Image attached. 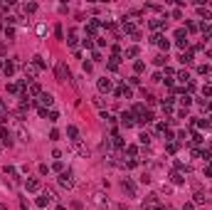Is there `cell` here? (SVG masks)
I'll list each match as a JSON object with an SVG mask.
<instances>
[{"label":"cell","mask_w":212,"mask_h":210,"mask_svg":"<svg viewBox=\"0 0 212 210\" xmlns=\"http://www.w3.org/2000/svg\"><path fill=\"white\" fill-rule=\"evenodd\" d=\"M74 148H76V153H79V156H89V148H86V146H82V143H76Z\"/></svg>","instance_id":"15"},{"label":"cell","mask_w":212,"mask_h":210,"mask_svg":"<svg viewBox=\"0 0 212 210\" xmlns=\"http://www.w3.org/2000/svg\"><path fill=\"white\" fill-rule=\"evenodd\" d=\"M150 121H153V114H150V111H146L143 116L138 119V124H141V126H146V124H150Z\"/></svg>","instance_id":"11"},{"label":"cell","mask_w":212,"mask_h":210,"mask_svg":"<svg viewBox=\"0 0 212 210\" xmlns=\"http://www.w3.org/2000/svg\"><path fill=\"white\" fill-rule=\"evenodd\" d=\"M173 183H178V185L185 183V176H183V173H173Z\"/></svg>","instance_id":"19"},{"label":"cell","mask_w":212,"mask_h":210,"mask_svg":"<svg viewBox=\"0 0 212 210\" xmlns=\"http://www.w3.org/2000/svg\"><path fill=\"white\" fill-rule=\"evenodd\" d=\"M133 124H136V121H133V114H128V111H123V114H121V126H126V129H131Z\"/></svg>","instance_id":"3"},{"label":"cell","mask_w":212,"mask_h":210,"mask_svg":"<svg viewBox=\"0 0 212 210\" xmlns=\"http://www.w3.org/2000/svg\"><path fill=\"white\" fill-rule=\"evenodd\" d=\"M207 72H210L207 64H200V67H197V74H207Z\"/></svg>","instance_id":"30"},{"label":"cell","mask_w":212,"mask_h":210,"mask_svg":"<svg viewBox=\"0 0 212 210\" xmlns=\"http://www.w3.org/2000/svg\"><path fill=\"white\" fill-rule=\"evenodd\" d=\"M202 94H205V97H210V94H212V87H210V84H205V87H202Z\"/></svg>","instance_id":"33"},{"label":"cell","mask_w":212,"mask_h":210,"mask_svg":"<svg viewBox=\"0 0 212 210\" xmlns=\"http://www.w3.org/2000/svg\"><path fill=\"white\" fill-rule=\"evenodd\" d=\"M15 67H17V62H8V64H5V69H3L5 77H12V74H15Z\"/></svg>","instance_id":"10"},{"label":"cell","mask_w":212,"mask_h":210,"mask_svg":"<svg viewBox=\"0 0 212 210\" xmlns=\"http://www.w3.org/2000/svg\"><path fill=\"white\" fill-rule=\"evenodd\" d=\"M99 89H101V91H111V79L101 77V79H99Z\"/></svg>","instance_id":"9"},{"label":"cell","mask_w":212,"mask_h":210,"mask_svg":"<svg viewBox=\"0 0 212 210\" xmlns=\"http://www.w3.org/2000/svg\"><path fill=\"white\" fill-rule=\"evenodd\" d=\"M25 188H27V190H32V193H35V190H40V181H37V178H30V181L25 183Z\"/></svg>","instance_id":"7"},{"label":"cell","mask_w":212,"mask_h":210,"mask_svg":"<svg viewBox=\"0 0 212 210\" xmlns=\"http://www.w3.org/2000/svg\"><path fill=\"white\" fill-rule=\"evenodd\" d=\"M109 69H111V72H116V69H119V57H113V60L109 62Z\"/></svg>","instance_id":"22"},{"label":"cell","mask_w":212,"mask_h":210,"mask_svg":"<svg viewBox=\"0 0 212 210\" xmlns=\"http://www.w3.org/2000/svg\"><path fill=\"white\" fill-rule=\"evenodd\" d=\"M156 210H168V208H163V205H158V208H156Z\"/></svg>","instance_id":"37"},{"label":"cell","mask_w":212,"mask_h":210,"mask_svg":"<svg viewBox=\"0 0 212 210\" xmlns=\"http://www.w3.org/2000/svg\"><path fill=\"white\" fill-rule=\"evenodd\" d=\"M0 139H3V143H5V146H12V139H10V131H8L5 126H0Z\"/></svg>","instance_id":"4"},{"label":"cell","mask_w":212,"mask_h":210,"mask_svg":"<svg viewBox=\"0 0 212 210\" xmlns=\"http://www.w3.org/2000/svg\"><path fill=\"white\" fill-rule=\"evenodd\" d=\"M52 102H54V99H52V94H47V91L40 94V104H42V106H52Z\"/></svg>","instance_id":"6"},{"label":"cell","mask_w":212,"mask_h":210,"mask_svg":"<svg viewBox=\"0 0 212 210\" xmlns=\"http://www.w3.org/2000/svg\"><path fill=\"white\" fill-rule=\"evenodd\" d=\"M123 188L128 190V193L133 195V190H136V185H133V181H123Z\"/></svg>","instance_id":"20"},{"label":"cell","mask_w":212,"mask_h":210,"mask_svg":"<svg viewBox=\"0 0 212 210\" xmlns=\"http://www.w3.org/2000/svg\"><path fill=\"white\" fill-rule=\"evenodd\" d=\"M35 10H37L35 3H27V5H25V12H35Z\"/></svg>","instance_id":"29"},{"label":"cell","mask_w":212,"mask_h":210,"mask_svg":"<svg viewBox=\"0 0 212 210\" xmlns=\"http://www.w3.org/2000/svg\"><path fill=\"white\" fill-rule=\"evenodd\" d=\"M163 25H165V20H160V17H158V20H150V27L153 30H160Z\"/></svg>","instance_id":"16"},{"label":"cell","mask_w":212,"mask_h":210,"mask_svg":"<svg viewBox=\"0 0 212 210\" xmlns=\"http://www.w3.org/2000/svg\"><path fill=\"white\" fill-rule=\"evenodd\" d=\"M59 185L62 188H74V173H69V170L59 173Z\"/></svg>","instance_id":"1"},{"label":"cell","mask_w":212,"mask_h":210,"mask_svg":"<svg viewBox=\"0 0 212 210\" xmlns=\"http://www.w3.org/2000/svg\"><path fill=\"white\" fill-rule=\"evenodd\" d=\"M136 54H138V47H128L126 50V57H136Z\"/></svg>","instance_id":"26"},{"label":"cell","mask_w":212,"mask_h":210,"mask_svg":"<svg viewBox=\"0 0 212 210\" xmlns=\"http://www.w3.org/2000/svg\"><path fill=\"white\" fill-rule=\"evenodd\" d=\"M180 62H183V64H190V62H192V54H180Z\"/></svg>","instance_id":"25"},{"label":"cell","mask_w":212,"mask_h":210,"mask_svg":"<svg viewBox=\"0 0 212 210\" xmlns=\"http://www.w3.org/2000/svg\"><path fill=\"white\" fill-rule=\"evenodd\" d=\"M138 139H141V143H146V146H148V143H150V133H141Z\"/></svg>","instance_id":"27"},{"label":"cell","mask_w":212,"mask_h":210,"mask_svg":"<svg viewBox=\"0 0 212 210\" xmlns=\"http://www.w3.org/2000/svg\"><path fill=\"white\" fill-rule=\"evenodd\" d=\"M57 79H59V82L72 79V74H69V69H67V64H64V62H59V64H57Z\"/></svg>","instance_id":"2"},{"label":"cell","mask_w":212,"mask_h":210,"mask_svg":"<svg viewBox=\"0 0 212 210\" xmlns=\"http://www.w3.org/2000/svg\"><path fill=\"white\" fill-rule=\"evenodd\" d=\"M197 15L205 20V25H207V20H210V10H205V8H197Z\"/></svg>","instance_id":"14"},{"label":"cell","mask_w":212,"mask_h":210,"mask_svg":"<svg viewBox=\"0 0 212 210\" xmlns=\"http://www.w3.org/2000/svg\"><path fill=\"white\" fill-rule=\"evenodd\" d=\"M205 176H207V178H212V161H210V166L205 168Z\"/></svg>","instance_id":"34"},{"label":"cell","mask_w":212,"mask_h":210,"mask_svg":"<svg viewBox=\"0 0 212 210\" xmlns=\"http://www.w3.org/2000/svg\"><path fill=\"white\" fill-rule=\"evenodd\" d=\"M3 52H5V45H3V42H0V54H3Z\"/></svg>","instance_id":"36"},{"label":"cell","mask_w":212,"mask_h":210,"mask_svg":"<svg viewBox=\"0 0 212 210\" xmlns=\"http://www.w3.org/2000/svg\"><path fill=\"white\" fill-rule=\"evenodd\" d=\"M94 205H99V208H106V195L104 193H94Z\"/></svg>","instance_id":"5"},{"label":"cell","mask_w":212,"mask_h":210,"mask_svg":"<svg viewBox=\"0 0 212 210\" xmlns=\"http://www.w3.org/2000/svg\"><path fill=\"white\" fill-rule=\"evenodd\" d=\"M30 94H32V97H40V94H42V89H40V84H30Z\"/></svg>","instance_id":"13"},{"label":"cell","mask_w":212,"mask_h":210,"mask_svg":"<svg viewBox=\"0 0 212 210\" xmlns=\"http://www.w3.org/2000/svg\"><path fill=\"white\" fill-rule=\"evenodd\" d=\"M67 136L72 141H76V139H79V129H76V126H67Z\"/></svg>","instance_id":"8"},{"label":"cell","mask_w":212,"mask_h":210,"mask_svg":"<svg viewBox=\"0 0 212 210\" xmlns=\"http://www.w3.org/2000/svg\"><path fill=\"white\" fill-rule=\"evenodd\" d=\"M0 69H5V64H3V62H0Z\"/></svg>","instance_id":"38"},{"label":"cell","mask_w":212,"mask_h":210,"mask_svg":"<svg viewBox=\"0 0 212 210\" xmlns=\"http://www.w3.org/2000/svg\"><path fill=\"white\" fill-rule=\"evenodd\" d=\"M0 210H5V205H3V203H0Z\"/></svg>","instance_id":"39"},{"label":"cell","mask_w":212,"mask_h":210,"mask_svg":"<svg viewBox=\"0 0 212 210\" xmlns=\"http://www.w3.org/2000/svg\"><path fill=\"white\" fill-rule=\"evenodd\" d=\"M67 42H69L72 47L76 45V30H69V40H67Z\"/></svg>","instance_id":"21"},{"label":"cell","mask_w":212,"mask_h":210,"mask_svg":"<svg viewBox=\"0 0 212 210\" xmlns=\"http://www.w3.org/2000/svg\"><path fill=\"white\" fill-rule=\"evenodd\" d=\"M47 119H49V121H52V124H54V121H57V119H59V114H57V111H54V109H52V111H47Z\"/></svg>","instance_id":"23"},{"label":"cell","mask_w":212,"mask_h":210,"mask_svg":"<svg viewBox=\"0 0 212 210\" xmlns=\"http://www.w3.org/2000/svg\"><path fill=\"white\" fill-rule=\"evenodd\" d=\"M202 32H205L207 37H212V25H202Z\"/></svg>","instance_id":"31"},{"label":"cell","mask_w":212,"mask_h":210,"mask_svg":"<svg viewBox=\"0 0 212 210\" xmlns=\"http://www.w3.org/2000/svg\"><path fill=\"white\" fill-rule=\"evenodd\" d=\"M178 79H180L183 84H190V74H187V72H180V74H178Z\"/></svg>","instance_id":"17"},{"label":"cell","mask_w":212,"mask_h":210,"mask_svg":"<svg viewBox=\"0 0 212 210\" xmlns=\"http://www.w3.org/2000/svg\"><path fill=\"white\" fill-rule=\"evenodd\" d=\"M168 151H170V153H175V151H178V143H175V141H168Z\"/></svg>","instance_id":"28"},{"label":"cell","mask_w":212,"mask_h":210,"mask_svg":"<svg viewBox=\"0 0 212 210\" xmlns=\"http://www.w3.org/2000/svg\"><path fill=\"white\" fill-rule=\"evenodd\" d=\"M185 210H195V205H192V203H185Z\"/></svg>","instance_id":"35"},{"label":"cell","mask_w":212,"mask_h":210,"mask_svg":"<svg viewBox=\"0 0 212 210\" xmlns=\"http://www.w3.org/2000/svg\"><path fill=\"white\" fill-rule=\"evenodd\" d=\"M175 40L180 42V40H187V37H185V30H175Z\"/></svg>","instance_id":"24"},{"label":"cell","mask_w":212,"mask_h":210,"mask_svg":"<svg viewBox=\"0 0 212 210\" xmlns=\"http://www.w3.org/2000/svg\"><path fill=\"white\" fill-rule=\"evenodd\" d=\"M180 102H183V104H185V106H190V102H192V97H190V94H185V97H183V99H180Z\"/></svg>","instance_id":"32"},{"label":"cell","mask_w":212,"mask_h":210,"mask_svg":"<svg viewBox=\"0 0 212 210\" xmlns=\"http://www.w3.org/2000/svg\"><path fill=\"white\" fill-rule=\"evenodd\" d=\"M35 74H37V69H35L32 64H27V67H25V77H35Z\"/></svg>","instance_id":"18"},{"label":"cell","mask_w":212,"mask_h":210,"mask_svg":"<svg viewBox=\"0 0 212 210\" xmlns=\"http://www.w3.org/2000/svg\"><path fill=\"white\" fill-rule=\"evenodd\" d=\"M32 67H35V69H42V67H45V60H42L40 54H37V57H32Z\"/></svg>","instance_id":"12"}]
</instances>
